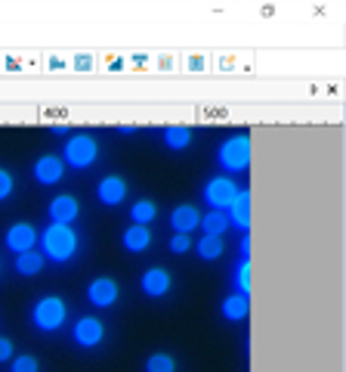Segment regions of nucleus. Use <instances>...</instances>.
Returning a JSON list of instances; mask_svg holds the SVG:
<instances>
[{"label": "nucleus", "instance_id": "obj_3", "mask_svg": "<svg viewBox=\"0 0 346 372\" xmlns=\"http://www.w3.org/2000/svg\"><path fill=\"white\" fill-rule=\"evenodd\" d=\"M220 164L226 171H244L250 164V137H232L229 143H223L220 149Z\"/></svg>", "mask_w": 346, "mask_h": 372}, {"label": "nucleus", "instance_id": "obj_17", "mask_svg": "<svg viewBox=\"0 0 346 372\" xmlns=\"http://www.w3.org/2000/svg\"><path fill=\"white\" fill-rule=\"evenodd\" d=\"M201 230H204V236H223L229 230V217L223 211H211V214H204L201 217Z\"/></svg>", "mask_w": 346, "mask_h": 372}, {"label": "nucleus", "instance_id": "obj_13", "mask_svg": "<svg viewBox=\"0 0 346 372\" xmlns=\"http://www.w3.org/2000/svg\"><path fill=\"white\" fill-rule=\"evenodd\" d=\"M229 211H232V220H229V227H238V230L248 233L250 230V192H238V196L232 199V205H229Z\"/></svg>", "mask_w": 346, "mask_h": 372}, {"label": "nucleus", "instance_id": "obj_9", "mask_svg": "<svg viewBox=\"0 0 346 372\" xmlns=\"http://www.w3.org/2000/svg\"><path fill=\"white\" fill-rule=\"evenodd\" d=\"M103 335H105V329L99 320H90V317H84L81 323L75 326V341L81 348H96L99 341H103Z\"/></svg>", "mask_w": 346, "mask_h": 372}, {"label": "nucleus", "instance_id": "obj_22", "mask_svg": "<svg viewBox=\"0 0 346 372\" xmlns=\"http://www.w3.org/2000/svg\"><path fill=\"white\" fill-rule=\"evenodd\" d=\"M235 289H238V295H244V298L250 295V261L238 264V270H235Z\"/></svg>", "mask_w": 346, "mask_h": 372}, {"label": "nucleus", "instance_id": "obj_25", "mask_svg": "<svg viewBox=\"0 0 346 372\" xmlns=\"http://www.w3.org/2000/svg\"><path fill=\"white\" fill-rule=\"evenodd\" d=\"M13 372H38V360L34 357H19V360H13Z\"/></svg>", "mask_w": 346, "mask_h": 372}, {"label": "nucleus", "instance_id": "obj_6", "mask_svg": "<svg viewBox=\"0 0 346 372\" xmlns=\"http://www.w3.org/2000/svg\"><path fill=\"white\" fill-rule=\"evenodd\" d=\"M34 242H38V233H34L31 224H13L10 230H6V248H10L13 255L31 252Z\"/></svg>", "mask_w": 346, "mask_h": 372}, {"label": "nucleus", "instance_id": "obj_11", "mask_svg": "<svg viewBox=\"0 0 346 372\" xmlns=\"http://www.w3.org/2000/svg\"><path fill=\"white\" fill-rule=\"evenodd\" d=\"M142 292H146L149 298L167 295V292H170V273H167V270H161V267L146 270V273H142Z\"/></svg>", "mask_w": 346, "mask_h": 372}, {"label": "nucleus", "instance_id": "obj_8", "mask_svg": "<svg viewBox=\"0 0 346 372\" xmlns=\"http://www.w3.org/2000/svg\"><path fill=\"white\" fill-rule=\"evenodd\" d=\"M86 298L96 307H112L114 298H118V282H114V279H96V282H90V289H86Z\"/></svg>", "mask_w": 346, "mask_h": 372}, {"label": "nucleus", "instance_id": "obj_4", "mask_svg": "<svg viewBox=\"0 0 346 372\" xmlns=\"http://www.w3.org/2000/svg\"><path fill=\"white\" fill-rule=\"evenodd\" d=\"M99 155V146L93 137H71L68 146H65V162L71 164V168H90L93 162H96Z\"/></svg>", "mask_w": 346, "mask_h": 372}, {"label": "nucleus", "instance_id": "obj_31", "mask_svg": "<svg viewBox=\"0 0 346 372\" xmlns=\"http://www.w3.org/2000/svg\"><path fill=\"white\" fill-rule=\"evenodd\" d=\"M75 66H77V69H90V66H93V62H90V59H86V56H81V59H75Z\"/></svg>", "mask_w": 346, "mask_h": 372}, {"label": "nucleus", "instance_id": "obj_27", "mask_svg": "<svg viewBox=\"0 0 346 372\" xmlns=\"http://www.w3.org/2000/svg\"><path fill=\"white\" fill-rule=\"evenodd\" d=\"M13 357V345H10V338H0V363L3 360H10Z\"/></svg>", "mask_w": 346, "mask_h": 372}, {"label": "nucleus", "instance_id": "obj_19", "mask_svg": "<svg viewBox=\"0 0 346 372\" xmlns=\"http://www.w3.org/2000/svg\"><path fill=\"white\" fill-rule=\"evenodd\" d=\"M164 143H167L170 149H186L192 143V131L189 127H183V124H173L164 131Z\"/></svg>", "mask_w": 346, "mask_h": 372}, {"label": "nucleus", "instance_id": "obj_2", "mask_svg": "<svg viewBox=\"0 0 346 372\" xmlns=\"http://www.w3.org/2000/svg\"><path fill=\"white\" fill-rule=\"evenodd\" d=\"M34 326L43 329V332H56L62 323H65V304H62V298H56V295H47V298H40L38 304H34Z\"/></svg>", "mask_w": 346, "mask_h": 372}, {"label": "nucleus", "instance_id": "obj_1", "mask_svg": "<svg viewBox=\"0 0 346 372\" xmlns=\"http://www.w3.org/2000/svg\"><path fill=\"white\" fill-rule=\"evenodd\" d=\"M77 252V236L71 227L65 224H50L47 230H43V255L50 257L53 264H65L71 261Z\"/></svg>", "mask_w": 346, "mask_h": 372}, {"label": "nucleus", "instance_id": "obj_18", "mask_svg": "<svg viewBox=\"0 0 346 372\" xmlns=\"http://www.w3.org/2000/svg\"><path fill=\"white\" fill-rule=\"evenodd\" d=\"M248 310H250V304H248V298H244V295H232V298L223 301V317H226V320H244V317H248Z\"/></svg>", "mask_w": 346, "mask_h": 372}, {"label": "nucleus", "instance_id": "obj_7", "mask_svg": "<svg viewBox=\"0 0 346 372\" xmlns=\"http://www.w3.org/2000/svg\"><path fill=\"white\" fill-rule=\"evenodd\" d=\"M47 214H50V220H53V224H65V227H68L71 220L81 214V205H77L75 196H56L53 202H50Z\"/></svg>", "mask_w": 346, "mask_h": 372}, {"label": "nucleus", "instance_id": "obj_30", "mask_svg": "<svg viewBox=\"0 0 346 372\" xmlns=\"http://www.w3.org/2000/svg\"><path fill=\"white\" fill-rule=\"evenodd\" d=\"M50 131H53V137H68V127L65 124H53Z\"/></svg>", "mask_w": 346, "mask_h": 372}, {"label": "nucleus", "instance_id": "obj_14", "mask_svg": "<svg viewBox=\"0 0 346 372\" xmlns=\"http://www.w3.org/2000/svg\"><path fill=\"white\" fill-rule=\"evenodd\" d=\"M170 224H173V230H176L179 236H189L195 227L201 224V214L195 211L192 205H179V208L170 214Z\"/></svg>", "mask_w": 346, "mask_h": 372}, {"label": "nucleus", "instance_id": "obj_28", "mask_svg": "<svg viewBox=\"0 0 346 372\" xmlns=\"http://www.w3.org/2000/svg\"><path fill=\"white\" fill-rule=\"evenodd\" d=\"M238 248H241V261H250V236L248 233H244V239H241Z\"/></svg>", "mask_w": 346, "mask_h": 372}, {"label": "nucleus", "instance_id": "obj_15", "mask_svg": "<svg viewBox=\"0 0 346 372\" xmlns=\"http://www.w3.org/2000/svg\"><path fill=\"white\" fill-rule=\"evenodd\" d=\"M151 245V233H149V227H140V224H133L130 230L124 233V248L127 252H146V248Z\"/></svg>", "mask_w": 346, "mask_h": 372}, {"label": "nucleus", "instance_id": "obj_24", "mask_svg": "<svg viewBox=\"0 0 346 372\" xmlns=\"http://www.w3.org/2000/svg\"><path fill=\"white\" fill-rule=\"evenodd\" d=\"M189 248H192V242H189V236H173V239H170V252L173 255H186V252H189Z\"/></svg>", "mask_w": 346, "mask_h": 372}, {"label": "nucleus", "instance_id": "obj_20", "mask_svg": "<svg viewBox=\"0 0 346 372\" xmlns=\"http://www.w3.org/2000/svg\"><path fill=\"white\" fill-rule=\"evenodd\" d=\"M155 214H158V208H155V202H149V199H140V202L130 208V217H133V224H140V227L151 224Z\"/></svg>", "mask_w": 346, "mask_h": 372}, {"label": "nucleus", "instance_id": "obj_5", "mask_svg": "<svg viewBox=\"0 0 346 372\" xmlns=\"http://www.w3.org/2000/svg\"><path fill=\"white\" fill-rule=\"evenodd\" d=\"M235 196H238V186L229 180V177H213V180L204 186V199H207V205H211L213 211L229 208Z\"/></svg>", "mask_w": 346, "mask_h": 372}, {"label": "nucleus", "instance_id": "obj_12", "mask_svg": "<svg viewBox=\"0 0 346 372\" xmlns=\"http://www.w3.org/2000/svg\"><path fill=\"white\" fill-rule=\"evenodd\" d=\"M34 180L43 183V186H53L62 180V162L56 159V155H43L34 164Z\"/></svg>", "mask_w": 346, "mask_h": 372}, {"label": "nucleus", "instance_id": "obj_10", "mask_svg": "<svg viewBox=\"0 0 346 372\" xmlns=\"http://www.w3.org/2000/svg\"><path fill=\"white\" fill-rule=\"evenodd\" d=\"M96 196L103 205H108V208H112V205H121L127 196V183L121 180V177H105V180L96 186Z\"/></svg>", "mask_w": 346, "mask_h": 372}, {"label": "nucleus", "instance_id": "obj_16", "mask_svg": "<svg viewBox=\"0 0 346 372\" xmlns=\"http://www.w3.org/2000/svg\"><path fill=\"white\" fill-rule=\"evenodd\" d=\"M40 270H43V255L40 252L16 255V273L19 276H38Z\"/></svg>", "mask_w": 346, "mask_h": 372}, {"label": "nucleus", "instance_id": "obj_23", "mask_svg": "<svg viewBox=\"0 0 346 372\" xmlns=\"http://www.w3.org/2000/svg\"><path fill=\"white\" fill-rule=\"evenodd\" d=\"M146 372H176V363L167 354H155V357H149Z\"/></svg>", "mask_w": 346, "mask_h": 372}, {"label": "nucleus", "instance_id": "obj_21", "mask_svg": "<svg viewBox=\"0 0 346 372\" xmlns=\"http://www.w3.org/2000/svg\"><path fill=\"white\" fill-rule=\"evenodd\" d=\"M198 255L204 257V261H216V257L223 255V236H204V239L198 242Z\"/></svg>", "mask_w": 346, "mask_h": 372}, {"label": "nucleus", "instance_id": "obj_29", "mask_svg": "<svg viewBox=\"0 0 346 372\" xmlns=\"http://www.w3.org/2000/svg\"><path fill=\"white\" fill-rule=\"evenodd\" d=\"M136 131H140L136 124H118V134H124V137H133Z\"/></svg>", "mask_w": 346, "mask_h": 372}, {"label": "nucleus", "instance_id": "obj_26", "mask_svg": "<svg viewBox=\"0 0 346 372\" xmlns=\"http://www.w3.org/2000/svg\"><path fill=\"white\" fill-rule=\"evenodd\" d=\"M10 192H13V177L6 174L3 168H0V202H3V199L10 196Z\"/></svg>", "mask_w": 346, "mask_h": 372}]
</instances>
